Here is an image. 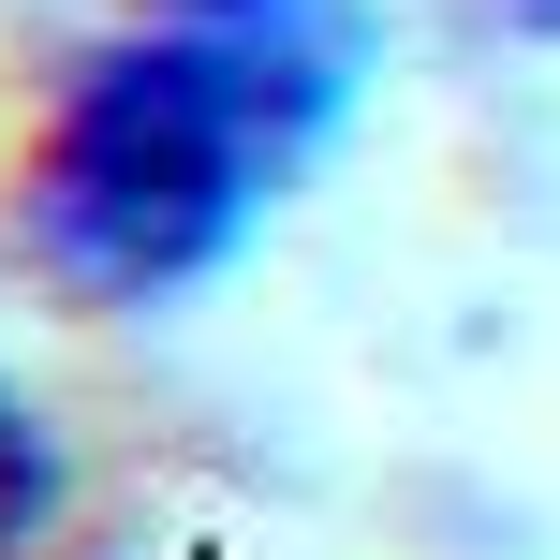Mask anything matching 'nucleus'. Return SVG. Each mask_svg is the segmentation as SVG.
Segmentation results:
<instances>
[{"label": "nucleus", "instance_id": "nucleus-1", "mask_svg": "<svg viewBox=\"0 0 560 560\" xmlns=\"http://www.w3.org/2000/svg\"><path fill=\"white\" fill-rule=\"evenodd\" d=\"M339 118V0H177L59 89L30 148V266L89 310H163L280 207Z\"/></svg>", "mask_w": 560, "mask_h": 560}, {"label": "nucleus", "instance_id": "nucleus-3", "mask_svg": "<svg viewBox=\"0 0 560 560\" xmlns=\"http://www.w3.org/2000/svg\"><path fill=\"white\" fill-rule=\"evenodd\" d=\"M487 30H516V45H560V0H487Z\"/></svg>", "mask_w": 560, "mask_h": 560}, {"label": "nucleus", "instance_id": "nucleus-2", "mask_svg": "<svg viewBox=\"0 0 560 560\" xmlns=\"http://www.w3.org/2000/svg\"><path fill=\"white\" fill-rule=\"evenodd\" d=\"M45 516H59V443H45V413L0 384V560L45 546Z\"/></svg>", "mask_w": 560, "mask_h": 560}]
</instances>
